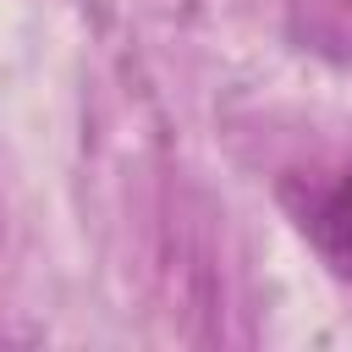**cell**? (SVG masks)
Listing matches in <instances>:
<instances>
[{"label":"cell","instance_id":"1","mask_svg":"<svg viewBox=\"0 0 352 352\" xmlns=\"http://www.w3.org/2000/svg\"><path fill=\"white\" fill-rule=\"evenodd\" d=\"M297 226L308 248L330 264V275L352 280V165L308 192V204L297 209Z\"/></svg>","mask_w":352,"mask_h":352},{"label":"cell","instance_id":"2","mask_svg":"<svg viewBox=\"0 0 352 352\" xmlns=\"http://www.w3.org/2000/svg\"><path fill=\"white\" fill-rule=\"evenodd\" d=\"M308 6V38H319V50L352 55V0H302Z\"/></svg>","mask_w":352,"mask_h":352}]
</instances>
